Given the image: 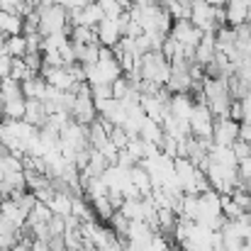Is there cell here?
I'll return each instance as SVG.
<instances>
[{
	"instance_id": "2e32d148",
	"label": "cell",
	"mask_w": 251,
	"mask_h": 251,
	"mask_svg": "<svg viewBox=\"0 0 251 251\" xmlns=\"http://www.w3.org/2000/svg\"><path fill=\"white\" fill-rule=\"evenodd\" d=\"M66 44H71V32H69V29L47 34L44 42H42V54H47V51H61Z\"/></svg>"
},
{
	"instance_id": "7402d4cb",
	"label": "cell",
	"mask_w": 251,
	"mask_h": 251,
	"mask_svg": "<svg viewBox=\"0 0 251 251\" xmlns=\"http://www.w3.org/2000/svg\"><path fill=\"white\" fill-rule=\"evenodd\" d=\"M32 76H37V74L25 64V59H15V56H12V71H10V78H15V81L25 83V81H27V78H32Z\"/></svg>"
},
{
	"instance_id": "8992f818",
	"label": "cell",
	"mask_w": 251,
	"mask_h": 251,
	"mask_svg": "<svg viewBox=\"0 0 251 251\" xmlns=\"http://www.w3.org/2000/svg\"><path fill=\"white\" fill-rule=\"evenodd\" d=\"M71 117L81 125H93L98 120V107H95V100H93V93L83 90L76 95V105L71 110Z\"/></svg>"
},
{
	"instance_id": "ac0fdd59",
	"label": "cell",
	"mask_w": 251,
	"mask_h": 251,
	"mask_svg": "<svg viewBox=\"0 0 251 251\" xmlns=\"http://www.w3.org/2000/svg\"><path fill=\"white\" fill-rule=\"evenodd\" d=\"M71 42H76V44H100L98 29L85 27V25H76V27H71Z\"/></svg>"
},
{
	"instance_id": "5b68a950",
	"label": "cell",
	"mask_w": 251,
	"mask_h": 251,
	"mask_svg": "<svg viewBox=\"0 0 251 251\" xmlns=\"http://www.w3.org/2000/svg\"><path fill=\"white\" fill-rule=\"evenodd\" d=\"M239 125L232 117H215V132H212V144L220 147H232L239 139Z\"/></svg>"
},
{
	"instance_id": "7a4b0ae2",
	"label": "cell",
	"mask_w": 251,
	"mask_h": 251,
	"mask_svg": "<svg viewBox=\"0 0 251 251\" xmlns=\"http://www.w3.org/2000/svg\"><path fill=\"white\" fill-rule=\"evenodd\" d=\"M71 25V12L59 2V5H39V34H54L64 32ZM71 32V29H69Z\"/></svg>"
},
{
	"instance_id": "30bf717a",
	"label": "cell",
	"mask_w": 251,
	"mask_h": 251,
	"mask_svg": "<svg viewBox=\"0 0 251 251\" xmlns=\"http://www.w3.org/2000/svg\"><path fill=\"white\" fill-rule=\"evenodd\" d=\"M249 2L251 0H227L225 2V15L229 27H239L249 22Z\"/></svg>"
},
{
	"instance_id": "44dd1931",
	"label": "cell",
	"mask_w": 251,
	"mask_h": 251,
	"mask_svg": "<svg viewBox=\"0 0 251 251\" xmlns=\"http://www.w3.org/2000/svg\"><path fill=\"white\" fill-rule=\"evenodd\" d=\"M7 54L15 56V59H22L27 54V37L25 34H10L7 37V44H5Z\"/></svg>"
},
{
	"instance_id": "ba28073f",
	"label": "cell",
	"mask_w": 251,
	"mask_h": 251,
	"mask_svg": "<svg viewBox=\"0 0 251 251\" xmlns=\"http://www.w3.org/2000/svg\"><path fill=\"white\" fill-rule=\"evenodd\" d=\"M95 29H98L100 47H110V49H115V47L120 44V39L125 37V34H122V25H120V17H105Z\"/></svg>"
},
{
	"instance_id": "6da1fadb",
	"label": "cell",
	"mask_w": 251,
	"mask_h": 251,
	"mask_svg": "<svg viewBox=\"0 0 251 251\" xmlns=\"http://www.w3.org/2000/svg\"><path fill=\"white\" fill-rule=\"evenodd\" d=\"M137 74H139L142 81L164 88L168 83V78H171V61L166 59L164 51H149V54L142 56Z\"/></svg>"
},
{
	"instance_id": "9c48e42d",
	"label": "cell",
	"mask_w": 251,
	"mask_h": 251,
	"mask_svg": "<svg viewBox=\"0 0 251 251\" xmlns=\"http://www.w3.org/2000/svg\"><path fill=\"white\" fill-rule=\"evenodd\" d=\"M215 56H217V34L215 32H205L200 44L195 47V64L207 66L210 61H215Z\"/></svg>"
},
{
	"instance_id": "277c9868",
	"label": "cell",
	"mask_w": 251,
	"mask_h": 251,
	"mask_svg": "<svg viewBox=\"0 0 251 251\" xmlns=\"http://www.w3.org/2000/svg\"><path fill=\"white\" fill-rule=\"evenodd\" d=\"M176 42H180L185 49H195L198 44H200V39H202V29L200 27H195L193 22H190V17H183V20H173V27H171V32H168Z\"/></svg>"
},
{
	"instance_id": "f1b7e54d",
	"label": "cell",
	"mask_w": 251,
	"mask_h": 251,
	"mask_svg": "<svg viewBox=\"0 0 251 251\" xmlns=\"http://www.w3.org/2000/svg\"><path fill=\"white\" fill-rule=\"evenodd\" d=\"M2 120H5V117H2V112H0V125H2Z\"/></svg>"
},
{
	"instance_id": "484cf974",
	"label": "cell",
	"mask_w": 251,
	"mask_h": 251,
	"mask_svg": "<svg viewBox=\"0 0 251 251\" xmlns=\"http://www.w3.org/2000/svg\"><path fill=\"white\" fill-rule=\"evenodd\" d=\"M205 2H210V5H215V7H225L227 0H205Z\"/></svg>"
},
{
	"instance_id": "83f0119b",
	"label": "cell",
	"mask_w": 251,
	"mask_h": 251,
	"mask_svg": "<svg viewBox=\"0 0 251 251\" xmlns=\"http://www.w3.org/2000/svg\"><path fill=\"white\" fill-rule=\"evenodd\" d=\"M132 2H137V5H142V2H151V0H132Z\"/></svg>"
},
{
	"instance_id": "9a60e30c",
	"label": "cell",
	"mask_w": 251,
	"mask_h": 251,
	"mask_svg": "<svg viewBox=\"0 0 251 251\" xmlns=\"http://www.w3.org/2000/svg\"><path fill=\"white\" fill-rule=\"evenodd\" d=\"M25 120L42 127L47 120H49V112H47V105L44 100H37V98H27V112H25Z\"/></svg>"
},
{
	"instance_id": "e0dca14e",
	"label": "cell",
	"mask_w": 251,
	"mask_h": 251,
	"mask_svg": "<svg viewBox=\"0 0 251 251\" xmlns=\"http://www.w3.org/2000/svg\"><path fill=\"white\" fill-rule=\"evenodd\" d=\"M47 78H42V76H32V78H27L25 83H22V93H25V98H37V100H44V95H47Z\"/></svg>"
},
{
	"instance_id": "8fae6325",
	"label": "cell",
	"mask_w": 251,
	"mask_h": 251,
	"mask_svg": "<svg viewBox=\"0 0 251 251\" xmlns=\"http://www.w3.org/2000/svg\"><path fill=\"white\" fill-rule=\"evenodd\" d=\"M195 105H198V102L190 98V93H173L171 100H168V110H171V115L183 117V120H190Z\"/></svg>"
},
{
	"instance_id": "ffe728a7",
	"label": "cell",
	"mask_w": 251,
	"mask_h": 251,
	"mask_svg": "<svg viewBox=\"0 0 251 251\" xmlns=\"http://www.w3.org/2000/svg\"><path fill=\"white\" fill-rule=\"evenodd\" d=\"M90 205H93L95 217H98V220H102V222H110V220H112V215L117 212V207L110 202V198H98V200H93Z\"/></svg>"
},
{
	"instance_id": "d6986e66",
	"label": "cell",
	"mask_w": 251,
	"mask_h": 251,
	"mask_svg": "<svg viewBox=\"0 0 251 251\" xmlns=\"http://www.w3.org/2000/svg\"><path fill=\"white\" fill-rule=\"evenodd\" d=\"M54 217V212H51V207L47 205V202H42V200H37V205L32 207V212H29V217H27V225H25V229H29V227H34V225H39V222H49Z\"/></svg>"
},
{
	"instance_id": "cb8c5ba5",
	"label": "cell",
	"mask_w": 251,
	"mask_h": 251,
	"mask_svg": "<svg viewBox=\"0 0 251 251\" xmlns=\"http://www.w3.org/2000/svg\"><path fill=\"white\" fill-rule=\"evenodd\" d=\"M88 2H90V0H61V5H64L69 12H74V10H83Z\"/></svg>"
},
{
	"instance_id": "4fadbf2b",
	"label": "cell",
	"mask_w": 251,
	"mask_h": 251,
	"mask_svg": "<svg viewBox=\"0 0 251 251\" xmlns=\"http://www.w3.org/2000/svg\"><path fill=\"white\" fill-rule=\"evenodd\" d=\"M139 137H142L144 142H149V144L161 147V144H164L166 132H164V125H161V122H156V120L147 117V120L142 122V132H139Z\"/></svg>"
},
{
	"instance_id": "3957f363",
	"label": "cell",
	"mask_w": 251,
	"mask_h": 251,
	"mask_svg": "<svg viewBox=\"0 0 251 251\" xmlns=\"http://www.w3.org/2000/svg\"><path fill=\"white\" fill-rule=\"evenodd\" d=\"M190 132L198 139H212L215 132V115L207 107V102H198L193 115H190Z\"/></svg>"
},
{
	"instance_id": "4316f807",
	"label": "cell",
	"mask_w": 251,
	"mask_h": 251,
	"mask_svg": "<svg viewBox=\"0 0 251 251\" xmlns=\"http://www.w3.org/2000/svg\"><path fill=\"white\" fill-rule=\"evenodd\" d=\"M244 244H249V247H251V225H249V232H247V237H244Z\"/></svg>"
},
{
	"instance_id": "5bb4252c",
	"label": "cell",
	"mask_w": 251,
	"mask_h": 251,
	"mask_svg": "<svg viewBox=\"0 0 251 251\" xmlns=\"http://www.w3.org/2000/svg\"><path fill=\"white\" fill-rule=\"evenodd\" d=\"M51 207L54 215H61V217H69L71 215V207H74V195L66 193V190H54V195L49 198L47 202Z\"/></svg>"
},
{
	"instance_id": "603a6c76",
	"label": "cell",
	"mask_w": 251,
	"mask_h": 251,
	"mask_svg": "<svg viewBox=\"0 0 251 251\" xmlns=\"http://www.w3.org/2000/svg\"><path fill=\"white\" fill-rule=\"evenodd\" d=\"M12 71V56L10 54H0V81L7 78Z\"/></svg>"
},
{
	"instance_id": "7c38bea8",
	"label": "cell",
	"mask_w": 251,
	"mask_h": 251,
	"mask_svg": "<svg viewBox=\"0 0 251 251\" xmlns=\"http://www.w3.org/2000/svg\"><path fill=\"white\" fill-rule=\"evenodd\" d=\"M0 112L5 120H25L27 112V98H10V100H0Z\"/></svg>"
},
{
	"instance_id": "d4e9b609",
	"label": "cell",
	"mask_w": 251,
	"mask_h": 251,
	"mask_svg": "<svg viewBox=\"0 0 251 251\" xmlns=\"http://www.w3.org/2000/svg\"><path fill=\"white\" fill-rule=\"evenodd\" d=\"M5 44H7V34H5V32H0V54H7Z\"/></svg>"
},
{
	"instance_id": "52a82bcc",
	"label": "cell",
	"mask_w": 251,
	"mask_h": 251,
	"mask_svg": "<svg viewBox=\"0 0 251 251\" xmlns=\"http://www.w3.org/2000/svg\"><path fill=\"white\" fill-rule=\"evenodd\" d=\"M105 17H107V15H105L102 5H100L98 0H90L83 10H74V12H71V27H76V25L98 27V25H100Z\"/></svg>"
}]
</instances>
